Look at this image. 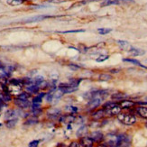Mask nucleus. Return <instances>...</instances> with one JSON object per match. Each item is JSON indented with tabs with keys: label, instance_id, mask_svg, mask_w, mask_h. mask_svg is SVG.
<instances>
[{
	"label": "nucleus",
	"instance_id": "f3484780",
	"mask_svg": "<svg viewBox=\"0 0 147 147\" xmlns=\"http://www.w3.org/2000/svg\"><path fill=\"white\" fill-rule=\"evenodd\" d=\"M119 106L121 107V108H130L135 106V102H133L131 100H123Z\"/></svg>",
	"mask_w": 147,
	"mask_h": 147
},
{
	"label": "nucleus",
	"instance_id": "bb28decb",
	"mask_svg": "<svg viewBox=\"0 0 147 147\" xmlns=\"http://www.w3.org/2000/svg\"><path fill=\"white\" fill-rule=\"evenodd\" d=\"M111 31H112V29H109V28H98V34L101 35H105L107 34H109Z\"/></svg>",
	"mask_w": 147,
	"mask_h": 147
},
{
	"label": "nucleus",
	"instance_id": "cd10ccee",
	"mask_svg": "<svg viewBox=\"0 0 147 147\" xmlns=\"http://www.w3.org/2000/svg\"><path fill=\"white\" fill-rule=\"evenodd\" d=\"M31 97V95L27 92H21L20 94L18 95V98H20V99H28L29 98Z\"/></svg>",
	"mask_w": 147,
	"mask_h": 147
},
{
	"label": "nucleus",
	"instance_id": "4be33fe9",
	"mask_svg": "<svg viewBox=\"0 0 147 147\" xmlns=\"http://www.w3.org/2000/svg\"><path fill=\"white\" fill-rule=\"evenodd\" d=\"M16 123H17V118H13V119L6 120L5 125H6V126L8 127V128H13V127H15Z\"/></svg>",
	"mask_w": 147,
	"mask_h": 147
},
{
	"label": "nucleus",
	"instance_id": "aec40b11",
	"mask_svg": "<svg viewBox=\"0 0 147 147\" xmlns=\"http://www.w3.org/2000/svg\"><path fill=\"white\" fill-rule=\"evenodd\" d=\"M16 117H17V113L15 110H9L5 114V119L6 120L13 119V118H17Z\"/></svg>",
	"mask_w": 147,
	"mask_h": 147
},
{
	"label": "nucleus",
	"instance_id": "4c0bfd02",
	"mask_svg": "<svg viewBox=\"0 0 147 147\" xmlns=\"http://www.w3.org/2000/svg\"><path fill=\"white\" fill-rule=\"evenodd\" d=\"M41 108V103H34L32 104V109H39Z\"/></svg>",
	"mask_w": 147,
	"mask_h": 147
},
{
	"label": "nucleus",
	"instance_id": "c756f323",
	"mask_svg": "<svg viewBox=\"0 0 147 147\" xmlns=\"http://www.w3.org/2000/svg\"><path fill=\"white\" fill-rule=\"evenodd\" d=\"M108 58H109V56L108 55H99L98 58L96 59V61L97 62H103V61L108 60Z\"/></svg>",
	"mask_w": 147,
	"mask_h": 147
},
{
	"label": "nucleus",
	"instance_id": "473e14b6",
	"mask_svg": "<svg viewBox=\"0 0 147 147\" xmlns=\"http://www.w3.org/2000/svg\"><path fill=\"white\" fill-rule=\"evenodd\" d=\"M111 79H112L111 75H108V74H101V75H99V80H109Z\"/></svg>",
	"mask_w": 147,
	"mask_h": 147
},
{
	"label": "nucleus",
	"instance_id": "dca6fc26",
	"mask_svg": "<svg viewBox=\"0 0 147 147\" xmlns=\"http://www.w3.org/2000/svg\"><path fill=\"white\" fill-rule=\"evenodd\" d=\"M136 112L140 117L147 119V107H139L136 108Z\"/></svg>",
	"mask_w": 147,
	"mask_h": 147
},
{
	"label": "nucleus",
	"instance_id": "a878e982",
	"mask_svg": "<svg viewBox=\"0 0 147 147\" xmlns=\"http://www.w3.org/2000/svg\"><path fill=\"white\" fill-rule=\"evenodd\" d=\"M85 30H69V31H63V32H58L59 34H77V33H84Z\"/></svg>",
	"mask_w": 147,
	"mask_h": 147
},
{
	"label": "nucleus",
	"instance_id": "412c9836",
	"mask_svg": "<svg viewBox=\"0 0 147 147\" xmlns=\"http://www.w3.org/2000/svg\"><path fill=\"white\" fill-rule=\"evenodd\" d=\"M25 0H7V4L9 5H12V6H16V5H20L24 3Z\"/></svg>",
	"mask_w": 147,
	"mask_h": 147
},
{
	"label": "nucleus",
	"instance_id": "20e7f679",
	"mask_svg": "<svg viewBox=\"0 0 147 147\" xmlns=\"http://www.w3.org/2000/svg\"><path fill=\"white\" fill-rule=\"evenodd\" d=\"M131 1L132 0H104L100 4V5L102 7H105V6H109V5H118L125 2H131Z\"/></svg>",
	"mask_w": 147,
	"mask_h": 147
},
{
	"label": "nucleus",
	"instance_id": "ddd939ff",
	"mask_svg": "<svg viewBox=\"0 0 147 147\" xmlns=\"http://www.w3.org/2000/svg\"><path fill=\"white\" fill-rule=\"evenodd\" d=\"M88 127L86 125H82V126L80 127L78 130H77L76 136L78 137H80V138H81L83 136H86L88 135Z\"/></svg>",
	"mask_w": 147,
	"mask_h": 147
},
{
	"label": "nucleus",
	"instance_id": "c9c22d12",
	"mask_svg": "<svg viewBox=\"0 0 147 147\" xmlns=\"http://www.w3.org/2000/svg\"><path fill=\"white\" fill-rule=\"evenodd\" d=\"M45 97H46V101L47 102H52L53 99V91L49 92L47 95L45 94Z\"/></svg>",
	"mask_w": 147,
	"mask_h": 147
},
{
	"label": "nucleus",
	"instance_id": "58836bf2",
	"mask_svg": "<svg viewBox=\"0 0 147 147\" xmlns=\"http://www.w3.org/2000/svg\"><path fill=\"white\" fill-rule=\"evenodd\" d=\"M69 146H71V147H78V146H80V143L73 142V143H71V144H69Z\"/></svg>",
	"mask_w": 147,
	"mask_h": 147
},
{
	"label": "nucleus",
	"instance_id": "5701e85b",
	"mask_svg": "<svg viewBox=\"0 0 147 147\" xmlns=\"http://www.w3.org/2000/svg\"><path fill=\"white\" fill-rule=\"evenodd\" d=\"M81 80H82L81 79H71L69 82V85L71 87H74V88H78Z\"/></svg>",
	"mask_w": 147,
	"mask_h": 147
},
{
	"label": "nucleus",
	"instance_id": "f704fd0d",
	"mask_svg": "<svg viewBox=\"0 0 147 147\" xmlns=\"http://www.w3.org/2000/svg\"><path fill=\"white\" fill-rule=\"evenodd\" d=\"M37 122H38V119L36 117H32V118L26 120L25 124H26V125H34V124H36Z\"/></svg>",
	"mask_w": 147,
	"mask_h": 147
},
{
	"label": "nucleus",
	"instance_id": "ea45409f",
	"mask_svg": "<svg viewBox=\"0 0 147 147\" xmlns=\"http://www.w3.org/2000/svg\"><path fill=\"white\" fill-rule=\"evenodd\" d=\"M145 127H146V128H147V123L145 124Z\"/></svg>",
	"mask_w": 147,
	"mask_h": 147
},
{
	"label": "nucleus",
	"instance_id": "1a4fd4ad",
	"mask_svg": "<svg viewBox=\"0 0 147 147\" xmlns=\"http://www.w3.org/2000/svg\"><path fill=\"white\" fill-rule=\"evenodd\" d=\"M93 140L89 136H83L80 138V146H85V147H91L93 146Z\"/></svg>",
	"mask_w": 147,
	"mask_h": 147
},
{
	"label": "nucleus",
	"instance_id": "f257e3e1",
	"mask_svg": "<svg viewBox=\"0 0 147 147\" xmlns=\"http://www.w3.org/2000/svg\"><path fill=\"white\" fill-rule=\"evenodd\" d=\"M117 119L121 123L125 125H132L136 123V117L129 113H119L117 115Z\"/></svg>",
	"mask_w": 147,
	"mask_h": 147
},
{
	"label": "nucleus",
	"instance_id": "72a5a7b5",
	"mask_svg": "<svg viewBox=\"0 0 147 147\" xmlns=\"http://www.w3.org/2000/svg\"><path fill=\"white\" fill-rule=\"evenodd\" d=\"M60 113H61V111L59 109H55V108H53V109L50 110L48 112V115H50V116L56 117V116H58V115H60Z\"/></svg>",
	"mask_w": 147,
	"mask_h": 147
},
{
	"label": "nucleus",
	"instance_id": "9d476101",
	"mask_svg": "<svg viewBox=\"0 0 147 147\" xmlns=\"http://www.w3.org/2000/svg\"><path fill=\"white\" fill-rule=\"evenodd\" d=\"M15 104L20 108H23V109H25L30 107V102L28 101V99H20V98H16L15 100Z\"/></svg>",
	"mask_w": 147,
	"mask_h": 147
},
{
	"label": "nucleus",
	"instance_id": "7ed1b4c3",
	"mask_svg": "<svg viewBox=\"0 0 147 147\" xmlns=\"http://www.w3.org/2000/svg\"><path fill=\"white\" fill-rule=\"evenodd\" d=\"M102 99H103V98L99 97V96H98V97L91 98L90 99H89L88 103V107L89 108V109H94V108L98 107V106H100Z\"/></svg>",
	"mask_w": 147,
	"mask_h": 147
},
{
	"label": "nucleus",
	"instance_id": "423d86ee",
	"mask_svg": "<svg viewBox=\"0 0 147 147\" xmlns=\"http://www.w3.org/2000/svg\"><path fill=\"white\" fill-rule=\"evenodd\" d=\"M121 107L117 104H115L114 106L110 107L107 108V109H105L106 111V114L109 115V116H117V115L121 112Z\"/></svg>",
	"mask_w": 147,
	"mask_h": 147
},
{
	"label": "nucleus",
	"instance_id": "7c9ffc66",
	"mask_svg": "<svg viewBox=\"0 0 147 147\" xmlns=\"http://www.w3.org/2000/svg\"><path fill=\"white\" fill-rule=\"evenodd\" d=\"M62 95H63V93L58 88V90H55L54 93H53V98H55V99H61V98L62 97Z\"/></svg>",
	"mask_w": 147,
	"mask_h": 147
},
{
	"label": "nucleus",
	"instance_id": "c85d7f7f",
	"mask_svg": "<svg viewBox=\"0 0 147 147\" xmlns=\"http://www.w3.org/2000/svg\"><path fill=\"white\" fill-rule=\"evenodd\" d=\"M92 1H94V0H82V1H80V2H78V3L74 4V5H72V7H76V6H81V5H86V4H88V2H92Z\"/></svg>",
	"mask_w": 147,
	"mask_h": 147
},
{
	"label": "nucleus",
	"instance_id": "4468645a",
	"mask_svg": "<svg viewBox=\"0 0 147 147\" xmlns=\"http://www.w3.org/2000/svg\"><path fill=\"white\" fill-rule=\"evenodd\" d=\"M39 89H40V87L37 84H34V83L27 86V88H26V90L29 93H34V94H37L38 92H39Z\"/></svg>",
	"mask_w": 147,
	"mask_h": 147
},
{
	"label": "nucleus",
	"instance_id": "2eb2a0df",
	"mask_svg": "<svg viewBox=\"0 0 147 147\" xmlns=\"http://www.w3.org/2000/svg\"><path fill=\"white\" fill-rule=\"evenodd\" d=\"M106 115V111L105 109H100V110H98L96 111L92 114V117L96 120H99L101 119L102 117H104Z\"/></svg>",
	"mask_w": 147,
	"mask_h": 147
},
{
	"label": "nucleus",
	"instance_id": "0eeeda50",
	"mask_svg": "<svg viewBox=\"0 0 147 147\" xmlns=\"http://www.w3.org/2000/svg\"><path fill=\"white\" fill-rule=\"evenodd\" d=\"M52 16H48V15H40V16H35L33 17H30L25 19V23H35V22H41L43 21L44 19H47V18H51Z\"/></svg>",
	"mask_w": 147,
	"mask_h": 147
},
{
	"label": "nucleus",
	"instance_id": "6e6552de",
	"mask_svg": "<svg viewBox=\"0 0 147 147\" xmlns=\"http://www.w3.org/2000/svg\"><path fill=\"white\" fill-rule=\"evenodd\" d=\"M89 137L93 140V142H97V143H100L101 141H103L104 140V135L101 132H98V131L91 133Z\"/></svg>",
	"mask_w": 147,
	"mask_h": 147
},
{
	"label": "nucleus",
	"instance_id": "e433bc0d",
	"mask_svg": "<svg viewBox=\"0 0 147 147\" xmlns=\"http://www.w3.org/2000/svg\"><path fill=\"white\" fill-rule=\"evenodd\" d=\"M39 143H40L39 140H34V141L31 142L28 145H29L30 147H36V146L39 145Z\"/></svg>",
	"mask_w": 147,
	"mask_h": 147
},
{
	"label": "nucleus",
	"instance_id": "9b49d317",
	"mask_svg": "<svg viewBox=\"0 0 147 147\" xmlns=\"http://www.w3.org/2000/svg\"><path fill=\"white\" fill-rule=\"evenodd\" d=\"M75 120H76V117L73 116V115H65V116L61 117L59 121L63 124H71Z\"/></svg>",
	"mask_w": 147,
	"mask_h": 147
},
{
	"label": "nucleus",
	"instance_id": "2f4dec72",
	"mask_svg": "<svg viewBox=\"0 0 147 147\" xmlns=\"http://www.w3.org/2000/svg\"><path fill=\"white\" fill-rule=\"evenodd\" d=\"M43 80H43V77L42 76H37V77H35V78L34 79V84H37L38 86H39L40 83H42Z\"/></svg>",
	"mask_w": 147,
	"mask_h": 147
},
{
	"label": "nucleus",
	"instance_id": "f03ea898",
	"mask_svg": "<svg viewBox=\"0 0 147 147\" xmlns=\"http://www.w3.org/2000/svg\"><path fill=\"white\" fill-rule=\"evenodd\" d=\"M130 144H131V137L129 136L125 135V134L117 136L116 146H129Z\"/></svg>",
	"mask_w": 147,
	"mask_h": 147
},
{
	"label": "nucleus",
	"instance_id": "39448f33",
	"mask_svg": "<svg viewBox=\"0 0 147 147\" xmlns=\"http://www.w3.org/2000/svg\"><path fill=\"white\" fill-rule=\"evenodd\" d=\"M59 89L63 93V94H69L76 91L78 88H74L69 85V83H62L59 86Z\"/></svg>",
	"mask_w": 147,
	"mask_h": 147
},
{
	"label": "nucleus",
	"instance_id": "6ab92c4d",
	"mask_svg": "<svg viewBox=\"0 0 147 147\" xmlns=\"http://www.w3.org/2000/svg\"><path fill=\"white\" fill-rule=\"evenodd\" d=\"M123 61H125V62H130V63H133V64L137 65V66H139V67H142V68L147 69V67H146V66H144V65L141 64V62H140L139 61H137V60H135V59H124Z\"/></svg>",
	"mask_w": 147,
	"mask_h": 147
},
{
	"label": "nucleus",
	"instance_id": "393cba45",
	"mask_svg": "<svg viewBox=\"0 0 147 147\" xmlns=\"http://www.w3.org/2000/svg\"><path fill=\"white\" fill-rule=\"evenodd\" d=\"M45 96V93H43V92H42V93H39L35 98H34V99H33V102L34 103H42V98Z\"/></svg>",
	"mask_w": 147,
	"mask_h": 147
},
{
	"label": "nucleus",
	"instance_id": "b1692460",
	"mask_svg": "<svg viewBox=\"0 0 147 147\" xmlns=\"http://www.w3.org/2000/svg\"><path fill=\"white\" fill-rule=\"evenodd\" d=\"M125 98H127V95H125L124 93H116V94L112 95V98L117 99V100H123Z\"/></svg>",
	"mask_w": 147,
	"mask_h": 147
},
{
	"label": "nucleus",
	"instance_id": "a211bd4d",
	"mask_svg": "<svg viewBox=\"0 0 147 147\" xmlns=\"http://www.w3.org/2000/svg\"><path fill=\"white\" fill-rule=\"evenodd\" d=\"M129 53L132 55H135V56H138V55H144L145 53L144 51L143 50H140V49H136V48H134L132 47V49L129 51Z\"/></svg>",
	"mask_w": 147,
	"mask_h": 147
},
{
	"label": "nucleus",
	"instance_id": "f8f14e48",
	"mask_svg": "<svg viewBox=\"0 0 147 147\" xmlns=\"http://www.w3.org/2000/svg\"><path fill=\"white\" fill-rule=\"evenodd\" d=\"M117 44L119 45V47L124 50V51H126V52H129V51L132 49V45L128 42H126V41H122V40H119V41H117Z\"/></svg>",
	"mask_w": 147,
	"mask_h": 147
}]
</instances>
